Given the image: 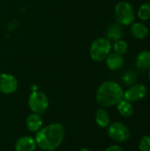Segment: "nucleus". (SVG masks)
<instances>
[{"instance_id": "f257e3e1", "label": "nucleus", "mask_w": 150, "mask_h": 151, "mask_svg": "<svg viewBox=\"0 0 150 151\" xmlns=\"http://www.w3.org/2000/svg\"><path fill=\"white\" fill-rule=\"evenodd\" d=\"M65 127L59 123H53L42 127L35 134L36 145L44 151L56 150L65 139Z\"/></svg>"}, {"instance_id": "f03ea898", "label": "nucleus", "mask_w": 150, "mask_h": 151, "mask_svg": "<svg viewBox=\"0 0 150 151\" xmlns=\"http://www.w3.org/2000/svg\"><path fill=\"white\" fill-rule=\"evenodd\" d=\"M124 96L122 87L112 81H104L102 83L95 94L97 104L102 107H111L117 105Z\"/></svg>"}, {"instance_id": "7ed1b4c3", "label": "nucleus", "mask_w": 150, "mask_h": 151, "mask_svg": "<svg viewBox=\"0 0 150 151\" xmlns=\"http://www.w3.org/2000/svg\"><path fill=\"white\" fill-rule=\"evenodd\" d=\"M111 43L106 37H99L94 40L90 45L89 53L93 60L101 62L106 59L108 55L111 53Z\"/></svg>"}, {"instance_id": "20e7f679", "label": "nucleus", "mask_w": 150, "mask_h": 151, "mask_svg": "<svg viewBox=\"0 0 150 151\" xmlns=\"http://www.w3.org/2000/svg\"><path fill=\"white\" fill-rule=\"evenodd\" d=\"M114 16L118 24L125 26L132 25L135 19L133 6L126 1H121L116 4Z\"/></svg>"}, {"instance_id": "39448f33", "label": "nucleus", "mask_w": 150, "mask_h": 151, "mask_svg": "<svg viewBox=\"0 0 150 151\" xmlns=\"http://www.w3.org/2000/svg\"><path fill=\"white\" fill-rule=\"evenodd\" d=\"M28 106L34 113L43 114L49 108V99L41 91H33L28 98Z\"/></svg>"}, {"instance_id": "423d86ee", "label": "nucleus", "mask_w": 150, "mask_h": 151, "mask_svg": "<svg viewBox=\"0 0 150 151\" xmlns=\"http://www.w3.org/2000/svg\"><path fill=\"white\" fill-rule=\"evenodd\" d=\"M108 135L118 142H125L129 140L131 133L129 128L122 122H113L108 126Z\"/></svg>"}, {"instance_id": "0eeeda50", "label": "nucleus", "mask_w": 150, "mask_h": 151, "mask_svg": "<svg viewBox=\"0 0 150 151\" xmlns=\"http://www.w3.org/2000/svg\"><path fill=\"white\" fill-rule=\"evenodd\" d=\"M147 94H148V89L145 85L135 83L130 86L124 92L123 99L130 103H135V102L142 100L147 96Z\"/></svg>"}, {"instance_id": "6e6552de", "label": "nucleus", "mask_w": 150, "mask_h": 151, "mask_svg": "<svg viewBox=\"0 0 150 151\" xmlns=\"http://www.w3.org/2000/svg\"><path fill=\"white\" fill-rule=\"evenodd\" d=\"M18 88L17 79L8 73L0 74V92L5 95H10L14 93Z\"/></svg>"}, {"instance_id": "1a4fd4ad", "label": "nucleus", "mask_w": 150, "mask_h": 151, "mask_svg": "<svg viewBox=\"0 0 150 151\" xmlns=\"http://www.w3.org/2000/svg\"><path fill=\"white\" fill-rule=\"evenodd\" d=\"M36 142L31 136H22L19 137L14 145L15 151H35Z\"/></svg>"}, {"instance_id": "9d476101", "label": "nucleus", "mask_w": 150, "mask_h": 151, "mask_svg": "<svg viewBox=\"0 0 150 151\" xmlns=\"http://www.w3.org/2000/svg\"><path fill=\"white\" fill-rule=\"evenodd\" d=\"M42 125H43V120L40 114L33 112L29 114L26 119V126L27 129L33 133L38 132L42 127Z\"/></svg>"}, {"instance_id": "9b49d317", "label": "nucleus", "mask_w": 150, "mask_h": 151, "mask_svg": "<svg viewBox=\"0 0 150 151\" xmlns=\"http://www.w3.org/2000/svg\"><path fill=\"white\" fill-rule=\"evenodd\" d=\"M105 34H106L107 39H109L110 41L116 42L122 38L123 29L120 24H118V22H114V23H111L107 27Z\"/></svg>"}, {"instance_id": "f8f14e48", "label": "nucleus", "mask_w": 150, "mask_h": 151, "mask_svg": "<svg viewBox=\"0 0 150 151\" xmlns=\"http://www.w3.org/2000/svg\"><path fill=\"white\" fill-rule=\"evenodd\" d=\"M105 60L107 66L112 71L119 70L124 65V58L122 57V55H119L115 52L110 53Z\"/></svg>"}, {"instance_id": "ddd939ff", "label": "nucleus", "mask_w": 150, "mask_h": 151, "mask_svg": "<svg viewBox=\"0 0 150 151\" xmlns=\"http://www.w3.org/2000/svg\"><path fill=\"white\" fill-rule=\"evenodd\" d=\"M136 66L142 72L150 71V51L143 50L136 58Z\"/></svg>"}, {"instance_id": "4468645a", "label": "nucleus", "mask_w": 150, "mask_h": 151, "mask_svg": "<svg viewBox=\"0 0 150 151\" xmlns=\"http://www.w3.org/2000/svg\"><path fill=\"white\" fill-rule=\"evenodd\" d=\"M131 33L136 39H143L148 36L149 29L146 25L141 22H133L131 26Z\"/></svg>"}, {"instance_id": "2eb2a0df", "label": "nucleus", "mask_w": 150, "mask_h": 151, "mask_svg": "<svg viewBox=\"0 0 150 151\" xmlns=\"http://www.w3.org/2000/svg\"><path fill=\"white\" fill-rule=\"evenodd\" d=\"M95 120L98 127L101 128H106L111 123V118L106 110L101 108L96 111L95 115Z\"/></svg>"}, {"instance_id": "dca6fc26", "label": "nucleus", "mask_w": 150, "mask_h": 151, "mask_svg": "<svg viewBox=\"0 0 150 151\" xmlns=\"http://www.w3.org/2000/svg\"><path fill=\"white\" fill-rule=\"evenodd\" d=\"M117 109L118 113L125 117V118H129L133 114V107L132 105V103L122 99L118 104H117Z\"/></svg>"}, {"instance_id": "f3484780", "label": "nucleus", "mask_w": 150, "mask_h": 151, "mask_svg": "<svg viewBox=\"0 0 150 151\" xmlns=\"http://www.w3.org/2000/svg\"><path fill=\"white\" fill-rule=\"evenodd\" d=\"M138 17L141 20H148L150 19V3H144L138 10Z\"/></svg>"}, {"instance_id": "a211bd4d", "label": "nucleus", "mask_w": 150, "mask_h": 151, "mask_svg": "<svg viewBox=\"0 0 150 151\" xmlns=\"http://www.w3.org/2000/svg\"><path fill=\"white\" fill-rule=\"evenodd\" d=\"M113 50L115 53H118L119 55H123L127 52L128 50V44L126 41L123 40H118L113 44Z\"/></svg>"}, {"instance_id": "6ab92c4d", "label": "nucleus", "mask_w": 150, "mask_h": 151, "mask_svg": "<svg viewBox=\"0 0 150 151\" xmlns=\"http://www.w3.org/2000/svg\"><path fill=\"white\" fill-rule=\"evenodd\" d=\"M137 81V73L134 71L129 70L126 72L123 75V81L127 86H132L135 84Z\"/></svg>"}, {"instance_id": "aec40b11", "label": "nucleus", "mask_w": 150, "mask_h": 151, "mask_svg": "<svg viewBox=\"0 0 150 151\" xmlns=\"http://www.w3.org/2000/svg\"><path fill=\"white\" fill-rule=\"evenodd\" d=\"M139 150L150 151V135H144L139 142Z\"/></svg>"}, {"instance_id": "412c9836", "label": "nucleus", "mask_w": 150, "mask_h": 151, "mask_svg": "<svg viewBox=\"0 0 150 151\" xmlns=\"http://www.w3.org/2000/svg\"><path fill=\"white\" fill-rule=\"evenodd\" d=\"M105 151H125L124 149L118 145H112V146H110L106 149Z\"/></svg>"}, {"instance_id": "4be33fe9", "label": "nucleus", "mask_w": 150, "mask_h": 151, "mask_svg": "<svg viewBox=\"0 0 150 151\" xmlns=\"http://www.w3.org/2000/svg\"><path fill=\"white\" fill-rule=\"evenodd\" d=\"M80 151H90V150H89L88 148H82V149H81Z\"/></svg>"}, {"instance_id": "5701e85b", "label": "nucleus", "mask_w": 150, "mask_h": 151, "mask_svg": "<svg viewBox=\"0 0 150 151\" xmlns=\"http://www.w3.org/2000/svg\"><path fill=\"white\" fill-rule=\"evenodd\" d=\"M149 81H150V72H149Z\"/></svg>"}]
</instances>
